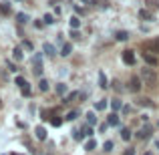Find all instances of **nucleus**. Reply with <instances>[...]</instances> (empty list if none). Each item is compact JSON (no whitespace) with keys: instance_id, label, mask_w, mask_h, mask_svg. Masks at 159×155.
<instances>
[{"instance_id":"35","label":"nucleus","mask_w":159,"mask_h":155,"mask_svg":"<svg viewBox=\"0 0 159 155\" xmlns=\"http://www.w3.org/2000/svg\"><path fill=\"white\" fill-rule=\"evenodd\" d=\"M155 147H157V149H159V141H155Z\"/></svg>"},{"instance_id":"37","label":"nucleus","mask_w":159,"mask_h":155,"mask_svg":"<svg viewBox=\"0 0 159 155\" xmlns=\"http://www.w3.org/2000/svg\"><path fill=\"white\" fill-rule=\"evenodd\" d=\"M145 155H151V153H145Z\"/></svg>"},{"instance_id":"3","label":"nucleus","mask_w":159,"mask_h":155,"mask_svg":"<svg viewBox=\"0 0 159 155\" xmlns=\"http://www.w3.org/2000/svg\"><path fill=\"white\" fill-rule=\"evenodd\" d=\"M143 61H145V65H149V66H157L159 65V58L155 54H151V52H143Z\"/></svg>"},{"instance_id":"7","label":"nucleus","mask_w":159,"mask_h":155,"mask_svg":"<svg viewBox=\"0 0 159 155\" xmlns=\"http://www.w3.org/2000/svg\"><path fill=\"white\" fill-rule=\"evenodd\" d=\"M137 137H139V139H149V137H151V127H143L137 133Z\"/></svg>"},{"instance_id":"30","label":"nucleus","mask_w":159,"mask_h":155,"mask_svg":"<svg viewBox=\"0 0 159 155\" xmlns=\"http://www.w3.org/2000/svg\"><path fill=\"white\" fill-rule=\"evenodd\" d=\"M87 117H89V123H95V121H97V117H95V113H93V111L87 113Z\"/></svg>"},{"instance_id":"34","label":"nucleus","mask_w":159,"mask_h":155,"mask_svg":"<svg viewBox=\"0 0 159 155\" xmlns=\"http://www.w3.org/2000/svg\"><path fill=\"white\" fill-rule=\"evenodd\" d=\"M125 155H135V151H133V149H127V151H125Z\"/></svg>"},{"instance_id":"31","label":"nucleus","mask_w":159,"mask_h":155,"mask_svg":"<svg viewBox=\"0 0 159 155\" xmlns=\"http://www.w3.org/2000/svg\"><path fill=\"white\" fill-rule=\"evenodd\" d=\"M51 123L54 125V127H58V125L62 123V119H58V117H54V119H51Z\"/></svg>"},{"instance_id":"27","label":"nucleus","mask_w":159,"mask_h":155,"mask_svg":"<svg viewBox=\"0 0 159 155\" xmlns=\"http://www.w3.org/2000/svg\"><path fill=\"white\" fill-rule=\"evenodd\" d=\"M77 97H79V93H70L69 97L65 99V103H73V101H75V99H77Z\"/></svg>"},{"instance_id":"8","label":"nucleus","mask_w":159,"mask_h":155,"mask_svg":"<svg viewBox=\"0 0 159 155\" xmlns=\"http://www.w3.org/2000/svg\"><path fill=\"white\" fill-rule=\"evenodd\" d=\"M34 133H36V137H39L40 141L47 139V129H44V127H36V129H34Z\"/></svg>"},{"instance_id":"32","label":"nucleus","mask_w":159,"mask_h":155,"mask_svg":"<svg viewBox=\"0 0 159 155\" xmlns=\"http://www.w3.org/2000/svg\"><path fill=\"white\" fill-rule=\"evenodd\" d=\"M22 47H24V48H28V51H30V48H32V43H30V40H24V43H22Z\"/></svg>"},{"instance_id":"38","label":"nucleus","mask_w":159,"mask_h":155,"mask_svg":"<svg viewBox=\"0 0 159 155\" xmlns=\"http://www.w3.org/2000/svg\"><path fill=\"white\" fill-rule=\"evenodd\" d=\"M12 155H16V153H12Z\"/></svg>"},{"instance_id":"5","label":"nucleus","mask_w":159,"mask_h":155,"mask_svg":"<svg viewBox=\"0 0 159 155\" xmlns=\"http://www.w3.org/2000/svg\"><path fill=\"white\" fill-rule=\"evenodd\" d=\"M34 73L43 75V58H40V54H34Z\"/></svg>"},{"instance_id":"23","label":"nucleus","mask_w":159,"mask_h":155,"mask_svg":"<svg viewBox=\"0 0 159 155\" xmlns=\"http://www.w3.org/2000/svg\"><path fill=\"white\" fill-rule=\"evenodd\" d=\"M99 81H101V89H107V77L103 73H99Z\"/></svg>"},{"instance_id":"1","label":"nucleus","mask_w":159,"mask_h":155,"mask_svg":"<svg viewBox=\"0 0 159 155\" xmlns=\"http://www.w3.org/2000/svg\"><path fill=\"white\" fill-rule=\"evenodd\" d=\"M141 81H143V85H147V87H155V83H157V73L153 69H141Z\"/></svg>"},{"instance_id":"12","label":"nucleus","mask_w":159,"mask_h":155,"mask_svg":"<svg viewBox=\"0 0 159 155\" xmlns=\"http://www.w3.org/2000/svg\"><path fill=\"white\" fill-rule=\"evenodd\" d=\"M141 105V107H155V103L151 101V99H139V101H137Z\"/></svg>"},{"instance_id":"16","label":"nucleus","mask_w":159,"mask_h":155,"mask_svg":"<svg viewBox=\"0 0 159 155\" xmlns=\"http://www.w3.org/2000/svg\"><path fill=\"white\" fill-rule=\"evenodd\" d=\"M121 139L129 141V139H131V131H129V129H121Z\"/></svg>"},{"instance_id":"25","label":"nucleus","mask_w":159,"mask_h":155,"mask_svg":"<svg viewBox=\"0 0 159 155\" xmlns=\"http://www.w3.org/2000/svg\"><path fill=\"white\" fill-rule=\"evenodd\" d=\"M0 12H2V14H8V12H10V6H8V2H2V6H0Z\"/></svg>"},{"instance_id":"11","label":"nucleus","mask_w":159,"mask_h":155,"mask_svg":"<svg viewBox=\"0 0 159 155\" xmlns=\"http://www.w3.org/2000/svg\"><path fill=\"white\" fill-rule=\"evenodd\" d=\"M115 39H117V40H127V39H129V32H127V30H117V32H115Z\"/></svg>"},{"instance_id":"9","label":"nucleus","mask_w":159,"mask_h":155,"mask_svg":"<svg viewBox=\"0 0 159 155\" xmlns=\"http://www.w3.org/2000/svg\"><path fill=\"white\" fill-rule=\"evenodd\" d=\"M70 52H73V44H70V43L62 44V48H61V54H62V57H69Z\"/></svg>"},{"instance_id":"17","label":"nucleus","mask_w":159,"mask_h":155,"mask_svg":"<svg viewBox=\"0 0 159 155\" xmlns=\"http://www.w3.org/2000/svg\"><path fill=\"white\" fill-rule=\"evenodd\" d=\"M43 51L47 52L48 57H52V54H54V47H52V44H48V43H47V44H44V47H43Z\"/></svg>"},{"instance_id":"28","label":"nucleus","mask_w":159,"mask_h":155,"mask_svg":"<svg viewBox=\"0 0 159 155\" xmlns=\"http://www.w3.org/2000/svg\"><path fill=\"white\" fill-rule=\"evenodd\" d=\"M43 20H44V24H52V22H54L52 14H44V18H43Z\"/></svg>"},{"instance_id":"21","label":"nucleus","mask_w":159,"mask_h":155,"mask_svg":"<svg viewBox=\"0 0 159 155\" xmlns=\"http://www.w3.org/2000/svg\"><path fill=\"white\" fill-rule=\"evenodd\" d=\"M77 117H79V111H70V113H66L65 119H66V121H75Z\"/></svg>"},{"instance_id":"22","label":"nucleus","mask_w":159,"mask_h":155,"mask_svg":"<svg viewBox=\"0 0 159 155\" xmlns=\"http://www.w3.org/2000/svg\"><path fill=\"white\" fill-rule=\"evenodd\" d=\"M39 89L43 91V93H47V91H48V81H44V79H43V81L39 83Z\"/></svg>"},{"instance_id":"2","label":"nucleus","mask_w":159,"mask_h":155,"mask_svg":"<svg viewBox=\"0 0 159 155\" xmlns=\"http://www.w3.org/2000/svg\"><path fill=\"white\" fill-rule=\"evenodd\" d=\"M141 85H143L141 77H131V79H129V85H127V89L131 91V93H139V91H141Z\"/></svg>"},{"instance_id":"33","label":"nucleus","mask_w":159,"mask_h":155,"mask_svg":"<svg viewBox=\"0 0 159 155\" xmlns=\"http://www.w3.org/2000/svg\"><path fill=\"white\" fill-rule=\"evenodd\" d=\"M22 95H24V97H30V89H28V87H24V89H22Z\"/></svg>"},{"instance_id":"4","label":"nucleus","mask_w":159,"mask_h":155,"mask_svg":"<svg viewBox=\"0 0 159 155\" xmlns=\"http://www.w3.org/2000/svg\"><path fill=\"white\" fill-rule=\"evenodd\" d=\"M123 62L125 65H135V54H133V51H123Z\"/></svg>"},{"instance_id":"29","label":"nucleus","mask_w":159,"mask_h":155,"mask_svg":"<svg viewBox=\"0 0 159 155\" xmlns=\"http://www.w3.org/2000/svg\"><path fill=\"white\" fill-rule=\"evenodd\" d=\"M103 147H105V151H113V141H105Z\"/></svg>"},{"instance_id":"19","label":"nucleus","mask_w":159,"mask_h":155,"mask_svg":"<svg viewBox=\"0 0 159 155\" xmlns=\"http://www.w3.org/2000/svg\"><path fill=\"white\" fill-rule=\"evenodd\" d=\"M107 107H109V103H107V101H99L97 105H95V109H97V111H105Z\"/></svg>"},{"instance_id":"26","label":"nucleus","mask_w":159,"mask_h":155,"mask_svg":"<svg viewBox=\"0 0 159 155\" xmlns=\"http://www.w3.org/2000/svg\"><path fill=\"white\" fill-rule=\"evenodd\" d=\"M57 93L58 95H65L66 93V85H62V83H61V85H57Z\"/></svg>"},{"instance_id":"24","label":"nucleus","mask_w":159,"mask_h":155,"mask_svg":"<svg viewBox=\"0 0 159 155\" xmlns=\"http://www.w3.org/2000/svg\"><path fill=\"white\" fill-rule=\"evenodd\" d=\"M16 20H18L20 24H24V22L28 20V18H26V14H22V12H18V14H16Z\"/></svg>"},{"instance_id":"13","label":"nucleus","mask_w":159,"mask_h":155,"mask_svg":"<svg viewBox=\"0 0 159 155\" xmlns=\"http://www.w3.org/2000/svg\"><path fill=\"white\" fill-rule=\"evenodd\" d=\"M111 109H113V111H119V109H123V103H121L119 99H113V101H111Z\"/></svg>"},{"instance_id":"20","label":"nucleus","mask_w":159,"mask_h":155,"mask_svg":"<svg viewBox=\"0 0 159 155\" xmlns=\"http://www.w3.org/2000/svg\"><path fill=\"white\" fill-rule=\"evenodd\" d=\"M16 85H18L20 89H24V87H28V83H26V79H22V77H16Z\"/></svg>"},{"instance_id":"18","label":"nucleus","mask_w":159,"mask_h":155,"mask_svg":"<svg viewBox=\"0 0 159 155\" xmlns=\"http://www.w3.org/2000/svg\"><path fill=\"white\" fill-rule=\"evenodd\" d=\"M12 57H14V58H16V61H22V57H24V54H22V51H20V48H18V47H16V48H14V51H12Z\"/></svg>"},{"instance_id":"6","label":"nucleus","mask_w":159,"mask_h":155,"mask_svg":"<svg viewBox=\"0 0 159 155\" xmlns=\"http://www.w3.org/2000/svg\"><path fill=\"white\" fill-rule=\"evenodd\" d=\"M139 18H143V20H155V16H153V12L141 8V10H139Z\"/></svg>"},{"instance_id":"14","label":"nucleus","mask_w":159,"mask_h":155,"mask_svg":"<svg viewBox=\"0 0 159 155\" xmlns=\"http://www.w3.org/2000/svg\"><path fill=\"white\" fill-rule=\"evenodd\" d=\"M95 147H97V141H95V139H89V141L85 143V149H87V151H93Z\"/></svg>"},{"instance_id":"10","label":"nucleus","mask_w":159,"mask_h":155,"mask_svg":"<svg viewBox=\"0 0 159 155\" xmlns=\"http://www.w3.org/2000/svg\"><path fill=\"white\" fill-rule=\"evenodd\" d=\"M109 125H113V127H117V125H119V115H117V113H111V115H109V121H107Z\"/></svg>"},{"instance_id":"39","label":"nucleus","mask_w":159,"mask_h":155,"mask_svg":"<svg viewBox=\"0 0 159 155\" xmlns=\"http://www.w3.org/2000/svg\"><path fill=\"white\" fill-rule=\"evenodd\" d=\"M157 43H159V39H157Z\"/></svg>"},{"instance_id":"36","label":"nucleus","mask_w":159,"mask_h":155,"mask_svg":"<svg viewBox=\"0 0 159 155\" xmlns=\"http://www.w3.org/2000/svg\"><path fill=\"white\" fill-rule=\"evenodd\" d=\"M0 107H2V101H0Z\"/></svg>"},{"instance_id":"15","label":"nucleus","mask_w":159,"mask_h":155,"mask_svg":"<svg viewBox=\"0 0 159 155\" xmlns=\"http://www.w3.org/2000/svg\"><path fill=\"white\" fill-rule=\"evenodd\" d=\"M70 26H73V30H77V28L81 26V20H79V16H73V18H70Z\"/></svg>"}]
</instances>
